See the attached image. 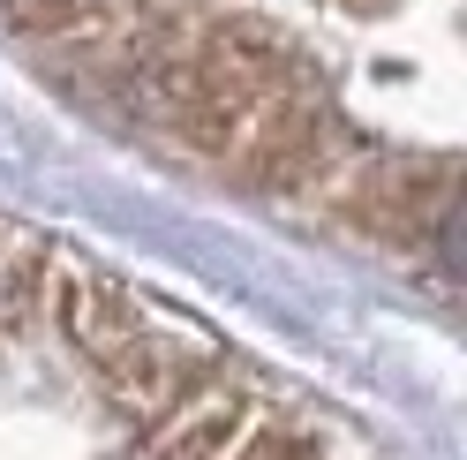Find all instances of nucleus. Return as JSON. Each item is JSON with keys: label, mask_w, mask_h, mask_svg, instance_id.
<instances>
[{"label": "nucleus", "mask_w": 467, "mask_h": 460, "mask_svg": "<svg viewBox=\"0 0 467 460\" xmlns=\"http://www.w3.org/2000/svg\"><path fill=\"white\" fill-rule=\"evenodd\" d=\"M53 318H61L68 348H76V355H91V362H106L129 332H143L136 295H129V287H113V279H99V272H68V279H61V295H53Z\"/></svg>", "instance_id": "nucleus-2"}, {"label": "nucleus", "mask_w": 467, "mask_h": 460, "mask_svg": "<svg viewBox=\"0 0 467 460\" xmlns=\"http://www.w3.org/2000/svg\"><path fill=\"white\" fill-rule=\"evenodd\" d=\"M234 460H309V453H302V438H286V430H256Z\"/></svg>", "instance_id": "nucleus-5"}, {"label": "nucleus", "mask_w": 467, "mask_h": 460, "mask_svg": "<svg viewBox=\"0 0 467 460\" xmlns=\"http://www.w3.org/2000/svg\"><path fill=\"white\" fill-rule=\"evenodd\" d=\"M99 370H106V392L121 400L129 415H166L182 392L203 385L212 348H203V340H173V332H129Z\"/></svg>", "instance_id": "nucleus-1"}, {"label": "nucleus", "mask_w": 467, "mask_h": 460, "mask_svg": "<svg viewBox=\"0 0 467 460\" xmlns=\"http://www.w3.org/2000/svg\"><path fill=\"white\" fill-rule=\"evenodd\" d=\"M234 438H249V400L203 392L189 408H166V430L143 445V460H226Z\"/></svg>", "instance_id": "nucleus-3"}, {"label": "nucleus", "mask_w": 467, "mask_h": 460, "mask_svg": "<svg viewBox=\"0 0 467 460\" xmlns=\"http://www.w3.org/2000/svg\"><path fill=\"white\" fill-rule=\"evenodd\" d=\"M46 279H53V265H46V249H16V265L0 272V309L23 325L38 309V295H46Z\"/></svg>", "instance_id": "nucleus-4"}]
</instances>
